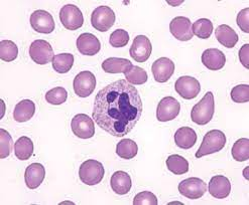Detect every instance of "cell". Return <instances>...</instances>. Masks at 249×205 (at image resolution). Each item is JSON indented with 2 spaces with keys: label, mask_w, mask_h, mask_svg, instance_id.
<instances>
[{
  "label": "cell",
  "mask_w": 249,
  "mask_h": 205,
  "mask_svg": "<svg viewBox=\"0 0 249 205\" xmlns=\"http://www.w3.org/2000/svg\"><path fill=\"white\" fill-rule=\"evenodd\" d=\"M142 110V101L137 89L127 80L119 79L96 95L92 117L108 134L124 137L135 127Z\"/></svg>",
  "instance_id": "6da1fadb"
},
{
  "label": "cell",
  "mask_w": 249,
  "mask_h": 205,
  "mask_svg": "<svg viewBox=\"0 0 249 205\" xmlns=\"http://www.w3.org/2000/svg\"><path fill=\"white\" fill-rule=\"evenodd\" d=\"M215 112L214 95L211 92L206 93L203 99L193 107L191 119L197 125L203 126L212 120Z\"/></svg>",
  "instance_id": "7a4b0ae2"
},
{
  "label": "cell",
  "mask_w": 249,
  "mask_h": 205,
  "mask_svg": "<svg viewBox=\"0 0 249 205\" xmlns=\"http://www.w3.org/2000/svg\"><path fill=\"white\" fill-rule=\"evenodd\" d=\"M226 136L220 130H211L204 136L203 142L196 152L197 158L219 152L225 147Z\"/></svg>",
  "instance_id": "3957f363"
},
{
  "label": "cell",
  "mask_w": 249,
  "mask_h": 205,
  "mask_svg": "<svg viewBox=\"0 0 249 205\" xmlns=\"http://www.w3.org/2000/svg\"><path fill=\"white\" fill-rule=\"evenodd\" d=\"M105 174L102 163L97 160H87L83 162L79 169L80 180L89 186L99 184Z\"/></svg>",
  "instance_id": "277c9868"
},
{
  "label": "cell",
  "mask_w": 249,
  "mask_h": 205,
  "mask_svg": "<svg viewBox=\"0 0 249 205\" xmlns=\"http://www.w3.org/2000/svg\"><path fill=\"white\" fill-rule=\"evenodd\" d=\"M115 13L106 5H101L94 9L91 15V23L96 31L106 32L114 25Z\"/></svg>",
  "instance_id": "5b68a950"
},
{
  "label": "cell",
  "mask_w": 249,
  "mask_h": 205,
  "mask_svg": "<svg viewBox=\"0 0 249 205\" xmlns=\"http://www.w3.org/2000/svg\"><path fill=\"white\" fill-rule=\"evenodd\" d=\"M60 19L68 31H77L84 23V17L80 8L74 4H67L61 8Z\"/></svg>",
  "instance_id": "8992f818"
},
{
  "label": "cell",
  "mask_w": 249,
  "mask_h": 205,
  "mask_svg": "<svg viewBox=\"0 0 249 205\" xmlns=\"http://www.w3.org/2000/svg\"><path fill=\"white\" fill-rule=\"evenodd\" d=\"M175 90L183 99L192 100L200 94L201 85L197 79L190 76H183L177 79Z\"/></svg>",
  "instance_id": "52a82bcc"
},
{
  "label": "cell",
  "mask_w": 249,
  "mask_h": 205,
  "mask_svg": "<svg viewBox=\"0 0 249 205\" xmlns=\"http://www.w3.org/2000/svg\"><path fill=\"white\" fill-rule=\"evenodd\" d=\"M178 191L189 199H199L207 191V184L197 177H190L178 184Z\"/></svg>",
  "instance_id": "ba28073f"
},
{
  "label": "cell",
  "mask_w": 249,
  "mask_h": 205,
  "mask_svg": "<svg viewBox=\"0 0 249 205\" xmlns=\"http://www.w3.org/2000/svg\"><path fill=\"white\" fill-rule=\"evenodd\" d=\"M31 59L37 64L45 65L53 59V50L52 46L44 39H37L30 47Z\"/></svg>",
  "instance_id": "9c48e42d"
},
{
  "label": "cell",
  "mask_w": 249,
  "mask_h": 205,
  "mask_svg": "<svg viewBox=\"0 0 249 205\" xmlns=\"http://www.w3.org/2000/svg\"><path fill=\"white\" fill-rule=\"evenodd\" d=\"M74 135L80 139H90L95 135V125L93 120L86 114L76 115L71 122Z\"/></svg>",
  "instance_id": "30bf717a"
},
{
  "label": "cell",
  "mask_w": 249,
  "mask_h": 205,
  "mask_svg": "<svg viewBox=\"0 0 249 205\" xmlns=\"http://www.w3.org/2000/svg\"><path fill=\"white\" fill-rule=\"evenodd\" d=\"M179 111L181 104L173 97H165L160 100L157 109V119L160 122H169L176 119Z\"/></svg>",
  "instance_id": "8fae6325"
},
{
  "label": "cell",
  "mask_w": 249,
  "mask_h": 205,
  "mask_svg": "<svg viewBox=\"0 0 249 205\" xmlns=\"http://www.w3.org/2000/svg\"><path fill=\"white\" fill-rule=\"evenodd\" d=\"M96 88V78L89 72L84 71L79 73L74 79V91L80 98H87Z\"/></svg>",
  "instance_id": "7c38bea8"
},
{
  "label": "cell",
  "mask_w": 249,
  "mask_h": 205,
  "mask_svg": "<svg viewBox=\"0 0 249 205\" xmlns=\"http://www.w3.org/2000/svg\"><path fill=\"white\" fill-rule=\"evenodd\" d=\"M153 51V46L145 35H137L130 47V57L137 63L146 62Z\"/></svg>",
  "instance_id": "4fadbf2b"
},
{
  "label": "cell",
  "mask_w": 249,
  "mask_h": 205,
  "mask_svg": "<svg viewBox=\"0 0 249 205\" xmlns=\"http://www.w3.org/2000/svg\"><path fill=\"white\" fill-rule=\"evenodd\" d=\"M31 25L36 32L49 34L54 31V20L50 12L36 10L31 16Z\"/></svg>",
  "instance_id": "5bb4252c"
},
{
  "label": "cell",
  "mask_w": 249,
  "mask_h": 205,
  "mask_svg": "<svg viewBox=\"0 0 249 205\" xmlns=\"http://www.w3.org/2000/svg\"><path fill=\"white\" fill-rule=\"evenodd\" d=\"M171 33L181 42H189L193 38L192 22L188 17L178 16L175 17L170 23Z\"/></svg>",
  "instance_id": "9a60e30c"
},
{
  "label": "cell",
  "mask_w": 249,
  "mask_h": 205,
  "mask_svg": "<svg viewBox=\"0 0 249 205\" xmlns=\"http://www.w3.org/2000/svg\"><path fill=\"white\" fill-rule=\"evenodd\" d=\"M151 72L158 83H165L175 73V63L169 58H160L153 63Z\"/></svg>",
  "instance_id": "2e32d148"
},
{
  "label": "cell",
  "mask_w": 249,
  "mask_h": 205,
  "mask_svg": "<svg viewBox=\"0 0 249 205\" xmlns=\"http://www.w3.org/2000/svg\"><path fill=\"white\" fill-rule=\"evenodd\" d=\"M77 48L83 56H95L101 49L99 39L92 33H82L77 38Z\"/></svg>",
  "instance_id": "e0dca14e"
},
{
  "label": "cell",
  "mask_w": 249,
  "mask_h": 205,
  "mask_svg": "<svg viewBox=\"0 0 249 205\" xmlns=\"http://www.w3.org/2000/svg\"><path fill=\"white\" fill-rule=\"evenodd\" d=\"M209 193L217 199H224L231 192V183L227 177L223 175H216L212 177L209 182Z\"/></svg>",
  "instance_id": "ac0fdd59"
},
{
  "label": "cell",
  "mask_w": 249,
  "mask_h": 205,
  "mask_svg": "<svg viewBox=\"0 0 249 205\" xmlns=\"http://www.w3.org/2000/svg\"><path fill=\"white\" fill-rule=\"evenodd\" d=\"M46 177V169L39 163H33L26 167L24 180L30 189H36L44 182Z\"/></svg>",
  "instance_id": "d6986e66"
},
{
  "label": "cell",
  "mask_w": 249,
  "mask_h": 205,
  "mask_svg": "<svg viewBox=\"0 0 249 205\" xmlns=\"http://www.w3.org/2000/svg\"><path fill=\"white\" fill-rule=\"evenodd\" d=\"M203 64L210 71H219L226 63L225 54L217 48H208L202 54Z\"/></svg>",
  "instance_id": "ffe728a7"
},
{
  "label": "cell",
  "mask_w": 249,
  "mask_h": 205,
  "mask_svg": "<svg viewBox=\"0 0 249 205\" xmlns=\"http://www.w3.org/2000/svg\"><path fill=\"white\" fill-rule=\"evenodd\" d=\"M112 190L118 195H125L131 189V178L128 173L124 171H116L110 180Z\"/></svg>",
  "instance_id": "44dd1931"
},
{
  "label": "cell",
  "mask_w": 249,
  "mask_h": 205,
  "mask_svg": "<svg viewBox=\"0 0 249 205\" xmlns=\"http://www.w3.org/2000/svg\"><path fill=\"white\" fill-rule=\"evenodd\" d=\"M215 35L218 42L227 48L234 47L238 43V34L227 24L219 25L215 31Z\"/></svg>",
  "instance_id": "7402d4cb"
},
{
  "label": "cell",
  "mask_w": 249,
  "mask_h": 205,
  "mask_svg": "<svg viewBox=\"0 0 249 205\" xmlns=\"http://www.w3.org/2000/svg\"><path fill=\"white\" fill-rule=\"evenodd\" d=\"M175 142L178 148L191 149L197 142V134L190 127H182L175 134Z\"/></svg>",
  "instance_id": "603a6c76"
},
{
  "label": "cell",
  "mask_w": 249,
  "mask_h": 205,
  "mask_svg": "<svg viewBox=\"0 0 249 205\" xmlns=\"http://www.w3.org/2000/svg\"><path fill=\"white\" fill-rule=\"evenodd\" d=\"M132 65L129 60L119 58H109L102 63L103 71L107 74H124Z\"/></svg>",
  "instance_id": "cb8c5ba5"
},
{
  "label": "cell",
  "mask_w": 249,
  "mask_h": 205,
  "mask_svg": "<svg viewBox=\"0 0 249 205\" xmlns=\"http://www.w3.org/2000/svg\"><path fill=\"white\" fill-rule=\"evenodd\" d=\"M36 113V105L31 100H22L17 104L15 111H13V118L18 123H24L30 121Z\"/></svg>",
  "instance_id": "d4e9b609"
},
{
  "label": "cell",
  "mask_w": 249,
  "mask_h": 205,
  "mask_svg": "<svg viewBox=\"0 0 249 205\" xmlns=\"http://www.w3.org/2000/svg\"><path fill=\"white\" fill-rule=\"evenodd\" d=\"M15 154L18 160H29L34 154V143L31 138L22 136L15 144Z\"/></svg>",
  "instance_id": "484cf974"
},
{
  "label": "cell",
  "mask_w": 249,
  "mask_h": 205,
  "mask_svg": "<svg viewBox=\"0 0 249 205\" xmlns=\"http://www.w3.org/2000/svg\"><path fill=\"white\" fill-rule=\"evenodd\" d=\"M53 70L59 74H67L71 71L74 64V56L71 53H60L53 57Z\"/></svg>",
  "instance_id": "4316f807"
},
{
  "label": "cell",
  "mask_w": 249,
  "mask_h": 205,
  "mask_svg": "<svg viewBox=\"0 0 249 205\" xmlns=\"http://www.w3.org/2000/svg\"><path fill=\"white\" fill-rule=\"evenodd\" d=\"M137 152L138 146L131 139H122L116 146V154L122 159H133L137 155Z\"/></svg>",
  "instance_id": "83f0119b"
},
{
  "label": "cell",
  "mask_w": 249,
  "mask_h": 205,
  "mask_svg": "<svg viewBox=\"0 0 249 205\" xmlns=\"http://www.w3.org/2000/svg\"><path fill=\"white\" fill-rule=\"evenodd\" d=\"M167 167L168 169L176 174V175H183L189 171V162L183 156L178 154H174L169 156L167 159Z\"/></svg>",
  "instance_id": "f1b7e54d"
},
{
  "label": "cell",
  "mask_w": 249,
  "mask_h": 205,
  "mask_svg": "<svg viewBox=\"0 0 249 205\" xmlns=\"http://www.w3.org/2000/svg\"><path fill=\"white\" fill-rule=\"evenodd\" d=\"M192 32L199 38L207 39L213 32V23L208 18H200L192 25Z\"/></svg>",
  "instance_id": "f546056e"
},
{
  "label": "cell",
  "mask_w": 249,
  "mask_h": 205,
  "mask_svg": "<svg viewBox=\"0 0 249 205\" xmlns=\"http://www.w3.org/2000/svg\"><path fill=\"white\" fill-rule=\"evenodd\" d=\"M124 76H125L126 80L132 86H137V85H143L147 81V73L143 70V68L137 66V65H132L128 71L124 73Z\"/></svg>",
  "instance_id": "4dcf8cb0"
},
{
  "label": "cell",
  "mask_w": 249,
  "mask_h": 205,
  "mask_svg": "<svg viewBox=\"0 0 249 205\" xmlns=\"http://www.w3.org/2000/svg\"><path fill=\"white\" fill-rule=\"evenodd\" d=\"M18 56V46L11 40H1L0 42V59L3 62L10 63L17 60Z\"/></svg>",
  "instance_id": "1f68e13d"
},
{
  "label": "cell",
  "mask_w": 249,
  "mask_h": 205,
  "mask_svg": "<svg viewBox=\"0 0 249 205\" xmlns=\"http://www.w3.org/2000/svg\"><path fill=\"white\" fill-rule=\"evenodd\" d=\"M232 157L238 162H244L249 159V140L247 138H241L234 143Z\"/></svg>",
  "instance_id": "d6a6232c"
},
{
  "label": "cell",
  "mask_w": 249,
  "mask_h": 205,
  "mask_svg": "<svg viewBox=\"0 0 249 205\" xmlns=\"http://www.w3.org/2000/svg\"><path fill=\"white\" fill-rule=\"evenodd\" d=\"M68 99V93L62 87H57L50 90L46 94V100L49 104L59 106L64 104Z\"/></svg>",
  "instance_id": "836d02e7"
},
{
  "label": "cell",
  "mask_w": 249,
  "mask_h": 205,
  "mask_svg": "<svg viewBox=\"0 0 249 205\" xmlns=\"http://www.w3.org/2000/svg\"><path fill=\"white\" fill-rule=\"evenodd\" d=\"M12 144L10 134L4 129H0V158L4 159L10 155Z\"/></svg>",
  "instance_id": "e575fe53"
},
{
  "label": "cell",
  "mask_w": 249,
  "mask_h": 205,
  "mask_svg": "<svg viewBox=\"0 0 249 205\" xmlns=\"http://www.w3.org/2000/svg\"><path fill=\"white\" fill-rule=\"evenodd\" d=\"M109 43L113 47H126L129 43V34L124 30H116L110 35Z\"/></svg>",
  "instance_id": "d590c367"
},
{
  "label": "cell",
  "mask_w": 249,
  "mask_h": 205,
  "mask_svg": "<svg viewBox=\"0 0 249 205\" xmlns=\"http://www.w3.org/2000/svg\"><path fill=\"white\" fill-rule=\"evenodd\" d=\"M231 99L233 102L243 104L249 101V86L238 85L234 87L231 91Z\"/></svg>",
  "instance_id": "8d00e7d4"
},
{
  "label": "cell",
  "mask_w": 249,
  "mask_h": 205,
  "mask_svg": "<svg viewBox=\"0 0 249 205\" xmlns=\"http://www.w3.org/2000/svg\"><path fill=\"white\" fill-rule=\"evenodd\" d=\"M158 203L157 196L150 191H142L136 194L133 199L134 205H158Z\"/></svg>",
  "instance_id": "74e56055"
},
{
  "label": "cell",
  "mask_w": 249,
  "mask_h": 205,
  "mask_svg": "<svg viewBox=\"0 0 249 205\" xmlns=\"http://www.w3.org/2000/svg\"><path fill=\"white\" fill-rule=\"evenodd\" d=\"M237 24L243 32L249 33V8H244L238 13Z\"/></svg>",
  "instance_id": "f35d334b"
},
{
  "label": "cell",
  "mask_w": 249,
  "mask_h": 205,
  "mask_svg": "<svg viewBox=\"0 0 249 205\" xmlns=\"http://www.w3.org/2000/svg\"><path fill=\"white\" fill-rule=\"evenodd\" d=\"M239 60L241 62V63L243 64V66L245 68H249L248 65V60H249V45L246 44L244 45L240 50H239Z\"/></svg>",
  "instance_id": "ab89813d"
}]
</instances>
